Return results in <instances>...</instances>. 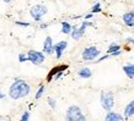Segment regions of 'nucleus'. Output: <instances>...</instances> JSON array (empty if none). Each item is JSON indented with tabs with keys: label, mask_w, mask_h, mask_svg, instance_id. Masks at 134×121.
Segmentation results:
<instances>
[{
	"label": "nucleus",
	"mask_w": 134,
	"mask_h": 121,
	"mask_svg": "<svg viewBox=\"0 0 134 121\" xmlns=\"http://www.w3.org/2000/svg\"><path fill=\"white\" fill-rule=\"evenodd\" d=\"M73 26L69 22H62V33L63 34H70Z\"/></svg>",
	"instance_id": "15"
},
{
	"label": "nucleus",
	"mask_w": 134,
	"mask_h": 121,
	"mask_svg": "<svg viewBox=\"0 0 134 121\" xmlns=\"http://www.w3.org/2000/svg\"><path fill=\"white\" fill-rule=\"evenodd\" d=\"M108 58H110V55H108V54H107V55H103V56L97 58V62H101V61L106 60V59H108Z\"/></svg>",
	"instance_id": "23"
},
{
	"label": "nucleus",
	"mask_w": 134,
	"mask_h": 121,
	"mask_svg": "<svg viewBox=\"0 0 134 121\" xmlns=\"http://www.w3.org/2000/svg\"><path fill=\"white\" fill-rule=\"evenodd\" d=\"M66 120L68 121H85L86 116L82 114L81 109L77 105H70L66 110Z\"/></svg>",
	"instance_id": "2"
},
{
	"label": "nucleus",
	"mask_w": 134,
	"mask_h": 121,
	"mask_svg": "<svg viewBox=\"0 0 134 121\" xmlns=\"http://www.w3.org/2000/svg\"><path fill=\"white\" fill-rule=\"evenodd\" d=\"M4 98H5V94L1 92V89H0V99H4Z\"/></svg>",
	"instance_id": "28"
},
{
	"label": "nucleus",
	"mask_w": 134,
	"mask_h": 121,
	"mask_svg": "<svg viewBox=\"0 0 134 121\" xmlns=\"http://www.w3.org/2000/svg\"><path fill=\"white\" fill-rule=\"evenodd\" d=\"M122 18H123V22H124L126 26H128V27H134V10L124 14Z\"/></svg>",
	"instance_id": "10"
},
{
	"label": "nucleus",
	"mask_w": 134,
	"mask_h": 121,
	"mask_svg": "<svg viewBox=\"0 0 134 121\" xmlns=\"http://www.w3.org/2000/svg\"><path fill=\"white\" fill-rule=\"evenodd\" d=\"M43 53L47 54V55H52V54H54V44H53L52 37L48 36L44 39V43H43Z\"/></svg>",
	"instance_id": "8"
},
{
	"label": "nucleus",
	"mask_w": 134,
	"mask_h": 121,
	"mask_svg": "<svg viewBox=\"0 0 134 121\" xmlns=\"http://www.w3.org/2000/svg\"><path fill=\"white\" fill-rule=\"evenodd\" d=\"M27 59L33 65H41L44 62L46 55L43 52H37V50H29L27 53Z\"/></svg>",
	"instance_id": "5"
},
{
	"label": "nucleus",
	"mask_w": 134,
	"mask_h": 121,
	"mask_svg": "<svg viewBox=\"0 0 134 121\" xmlns=\"http://www.w3.org/2000/svg\"><path fill=\"white\" fill-rule=\"evenodd\" d=\"M123 71L128 78H134V64H127L123 66Z\"/></svg>",
	"instance_id": "13"
},
{
	"label": "nucleus",
	"mask_w": 134,
	"mask_h": 121,
	"mask_svg": "<svg viewBox=\"0 0 134 121\" xmlns=\"http://www.w3.org/2000/svg\"><path fill=\"white\" fill-rule=\"evenodd\" d=\"M100 103H101V106L106 111H110V110L113 109L114 105V97L112 92H102L101 95H100Z\"/></svg>",
	"instance_id": "3"
},
{
	"label": "nucleus",
	"mask_w": 134,
	"mask_h": 121,
	"mask_svg": "<svg viewBox=\"0 0 134 121\" xmlns=\"http://www.w3.org/2000/svg\"><path fill=\"white\" fill-rule=\"evenodd\" d=\"M68 69V65H62V66H55L54 69H52L51 71H49L48 73V76H47V81L48 82H51V81L54 78V76L57 75L59 71H65V70Z\"/></svg>",
	"instance_id": "9"
},
{
	"label": "nucleus",
	"mask_w": 134,
	"mask_h": 121,
	"mask_svg": "<svg viewBox=\"0 0 134 121\" xmlns=\"http://www.w3.org/2000/svg\"><path fill=\"white\" fill-rule=\"evenodd\" d=\"M19 61L20 62H26V61H29V59H27V54H19Z\"/></svg>",
	"instance_id": "20"
},
{
	"label": "nucleus",
	"mask_w": 134,
	"mask_h": 121,
	"mask_svg": "<svg viewBox=\"0 0 134 121\" xmlns=\"http://www.w3.org/2000/svg\"><path fill=\"white\" fill-rule=\"evenodd\" d=\"M92 16H93V14H92V12H90L89 15H86V16H85V20H90Z\"/></svg>",
	"instance_id": "27"
},
{
	"label": "nucleus",
	"mask_w": 134,
	"mask_h": 121,
	"mask_svg": "<svg viewBox=\"0 0 134 121\" xmlns=\"http://www.w3.org/2000/svg\"><path fill=\"white\" fill-rule=\"evenodd\" d=\"M3 1H4V3H11L12 0H3Z\"/></svg>",
	"instance_id": "30"
},
{
	"label": "nucleus",
	"mask_w": 134,
	"mask_h": 121,
	"mask_svg": "<svg viewBox=\"0 0 134 121\" xmlns=\"http://www.w3.org/2000/svg\"><path fill=\"white\" fill-rule=\"evenodd\" d=\"M15 24L21 26V27H29V26H31V23H29V22H21V21H15Z\"/></svg>",
	"instance_id": "21"
},
{
	"label": "nucleus",
	"mask_w": 134,
	"mask_h": 121,
	"mask_svg": "<svg viewBox=\"0 0 134 121\" xmlns=\"http://www.w3.org/2000/svg\"><path fill=\"white\" fill-rule=\"evenodd\" d=\"M30 91H31V87L26 81L16 78L9 88V95H10L11 99L17 100V99L27 97L30 94Z\"/></svg>",
	"instance_id": "1"
},
{
	"label": "nucleus",
	"mask_w": 134,
	"mask_h": 121,
	"mask_svg": "<svg viewBox=\"0 0 134 121\" xmlns=\"http://www.w3.org/2000/svg\"><path fill=\"white\" fill-rule=\"evenodd\" d=\"M123 119H124L123 115H121V114H118V113H114L112 110H110L105 117L106 121H122Z\"/></svg>",
	"instance_id": "11"
},
{
	"label": "nucleus",
	"mask_w": 134,
	"mask_h": 121,
	"mask_svg": "<svg viewBox=\"0 0 134 121\" xmlns=\"http://www.w3.org/2000/svg\"><path fill=\"white\" fill-rule=\"evenodd\" d=\"M48 12V8L43 4H37V5H33L31 10H30V15L32 17L35 21H41L42 17L47 15Z\"/></svg>",
	"instance_id": "4"
},
{
	"label": "nucleus",
	"mask_w": 134,
	"mask_h": 121,
	"mask_svg": "<svg viewBox=\"0 0 134 121\" xmlns=\"http://www.w3.org/2000/svg\"><path fill=\"white\" fill-rule=\"evenodd\" d=\"M101 11H102L101 3H96V4L91 8V12H92V14H97V12H101Z\"/></svg>",
	"instance_id": "17"
},
{
	"label": "nucleus",
	"mask_w": 134,
	"mask_h": 121,
	"mask_svg": "<svg viewBox=\"0 0 134 121\" xmlns=\"http://www.w3.org/2000/svg\"><path fill=\"white\" fill-rule=\"evenodd\" d=\"M30 119V113L29 111H25L24 115L21 116V121H27Z\"/></svg>",
	"instance_id": "22"
},
{
	"label": "nucleus",
	"mask_w": 134,
	"mask_h": 121,
	"mask_svg": "<svg viewBox=\"0 0 134 121\" xmlns=\"http://www.w3.org/2000/svg\"><path fill=\"white\" fill-rule=\"evenodd\" d=\"M68 47V42L66 40H62L57 44H54V54H55V58L57 59H60L64 54V50Z\"/></svg>",
	"instance_id": "7"
},
{
	"label": "nucleus",
	"mask_w": 134,
	"mask_h": 121,
	"mask_svg": "<svg viewBox=\"0 0 134 121\" xmlns=\"http://www.w3.org/2000/svg\"><path fill=\"white\" fill-rule=\"evenodd\" d=\"M122 54V52L121 50H117V52H113V53H111V54H108L110 56H118V55H121Z\"/></svg>",
	"instance_id": "24"
},
{
	"label": "nucleus",
	"mask_w": 134,
	"mask_h": 121,
	"mask_svg": "<svg viewBox=\"0 0 134 121\" xmlns=\"http://www.w3.org/2000/svg\"><path fill=\"white\" fill-rule=\"evenodd\" d=\"M63 73H64V71H59V72H58L57 75L54 76V80H58V78H59L60 76H63Z\"/></svg>",
	"instance_id": "25"
},
{
	"label": "nucleus",
	"mask_w": 134,
	"mask_h": 121,
	"mask_svg": "<svg viewBox=\"0 0 134 121\" xmlns=\"http://www.w3.org/2000/svg\"><path fill=\"white\" fill-rule=\"evenodd\" d=\"M127 43H130L134 45V38H127Z\"/></svg>",
	"instance_id": "26"
},
{
	"label": "nucleus",
	"mask_w": 134,
	"mask_h": 121,
	"mask_svg": "<svg viewBox=\"0 0 134 121\" xmlns=\"http://www.w3.org/2000/svg\"><path fill=\"white\" fill-rule=\"evenodd\" d=\"M124 117L126 119H129L134 115V100H132L130 103H128L126 108H124Z\"/></svg>",
	"instance_id": "12"
},
{
	"label": "nucleus",
	"mask_w": 134,
	"mask_h": 121,
	"mask_svg": "<svg viewBox=\"0 0 134 121\" xmlns=\"http://www.w3.org/2000/svg\"><path fill=\"white\" fill-rule=\"evenodd\" d=\"M77 75H79V77L86 80V78H90V77L92 76V71H91L89 67H82V69H80L77 71Z\"/></svg>",
	"instance_id": "14"
},
{
	"label": "nucleus",
	"mask_w": 134,
	"mask_h": 121,
	"mask_svg": "<svg viewBox=\"0 0 134 121\" xmlns=\"http://www.w3.org/2000/svg\"><path fill=\"white\" fill-rule=\"evenodd\" d=\"M117 50H121V47L118 44H116V43H112V44L108 47V49H107L108 54H111V53H113V52H117Z\"/></svg>",
	"instance_id": "16"
},
{
	"label": "nucleus",
	"mask_w": 134,
	"mask_h": 121,
	"mask_svg": "<svg viewBox=\"0 0 134 121\" xmlns=\"http://www.w3.org/2000/svg\"><path fill=\"white\" fill-rule=\"evenodd\" d=\"M47 27H48V23H43L41 26V28H47Z\"/></svg>",
	"instance_id": "29"
},
{
	"label": "nucleus",
	"mask_w": 134,
	"mask_h": 121,
	"mask_svg": "<svg viewBox=\"0 0 134 121\" xmlns=\"http://www.w3.org/2000/svg\"><path fill=\"white\" fill-rule=\"evenodd\" d=\"M100 54H101V52L96 47H87L84 49L81 56L85 61H93L100 56Z\"/></svg>",
	"instance_id": "6"
},
{
	"label": "nucleus",
	"mask_w": 134,
	"mask_h": 121,
	"mask_svg": "<svg viewBox=\"0 0 134 121\" xmlns=\"http://www.w3.org/2000/svg\"><path fill=\"white\" fill-rule=\"evenodd\" d=\"M133 10H134V9H133Z\"/></svg>",
	"instance_id": "31"
},
{
	"label": "nucleus",
	"mask_w": 134,
	"mask_h": 121,
	"mask_svg": "<svg viewBox=\"0 0 134 121\" xmlns=\"http://www.w3.org/2000/svg\"><path fill=\"white\" fill-rule=\"evenodd\" d=\"M43 93H44V86H41V87L38 88V91H37L35 98H36V99H40V98L43 95Z\"/></svg>",
	"instance_id": "18"
},
{
	"label": "nucleus",
	"mask_w": 134,
	"mask_h": 121,
	"mask_svg": "<svg viewBox=\"0 0 134 121\" xmlns=\"http://www.w3.org/2000/svg\"><path fill=\"white\" fill-rule=\"evenodd\" d=\"M47 101H48V105L52 108V109H55V106H57V101H55V99H53V98H48Z\"/></svg>",
	"instance_id": "19"
}]
</instances>
